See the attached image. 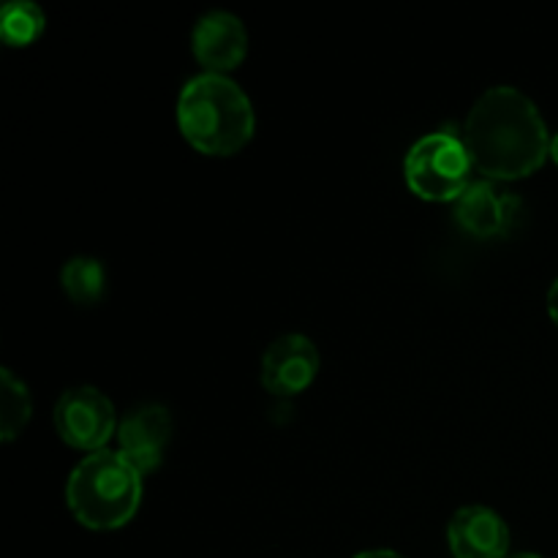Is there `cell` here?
Here are the masks:
<instances>
[{
  "label": "cell",
  "instance_id": "obj_1",
  "mask_svg": "<svg viewBox=\"0 0 558 558\" xmlns=\"http://www.w3.org/2000/svg\"><path fill=\"white\" fill-rule=\"evenodd\" d=\"M472 167L488 180H521L550 156V134L537 104L518 87L485 90L463 125Z\"/></svg>",
  "mask_w": 558,
  "mask_h": 558
},
{
  "label": "cell",
  "instance_id": "obj_2",
  "mask_svg": "<svg viewBox=\"0 0 558 558\" xmlns=\"http://www.w3.org/2000/svg\"><path fill=\"white\" fill-rule=\"evenodd\" d=\"M178 125L194 150L223 158L248 145L256 118L238 82L223 74H199L180 93Z\"/></svg>",
  "mask_w": 558,
  "mask_h": 558
},
{
  "label": "cell",
  "instance_id": "obj_3",
  "mask_svg": "<svg viewBox=\"0 0 558 558\" xmlns=\"http://www.w3.org/2000/svg\"><path fill=\"white\" fill-rule=\"evenodd\" d=\"M142 501V474L118 450L90 452L65 483V505L76 523L114 532L131 523Z\"/></svg>",
  "mask_w": 558,
  "mask_h": 558
},
{
  "label": "cell",
  "instance_id": "obj_4",
  "mask_svg": "<svg viewBox=\"0 0 558 558\" xmlns=\"http://www.w3.org/2000/svg\"><path fill=\"white\" fill-rule=\"evenodd\" d=\"M472 169L466 145L452 134L423 136L403 161L409 189L425 202H458V196L472 185Z\"/></svg>",
  "mask_w": 558,
  "mask_h": 558
},
{
  "label": "cell",
  "instance_id": "obj_5",
  "mask_svg": "<svg viewBox=\"0 0 558 558\" xmlns=\"http://www.w3.org/2000/svg\"><path fill=\"white\" fill-rule=\"evenodd\" d=\"M54 430L74 450L98 452L114 434V407L96 387L65 390L54 403Z\"/></svg>",
  "mask_w": 558,
  "mask_h": 558
},
{
  "label": "cell",
  "instance_id": "obj_6",
  "mask_svg": "<svg viewBox=\"0 0 558 558\" xmlns=\"http://www.w3.org/2000/svg\"><path fill=\"white\" fill-rule=\"evenodd\" d=\"M319 349L300 332L276 338L262 357V387L272 396L292 398L308 390L319 374Z\"/></svg>",
  "mask_w": 558,
  "mask_h": 558
},
{
  "label": "cell",
  "instance_id": "obj_7",
  "mask_svg": "<svg viewBox=\"0 0 558 558\" xmlns=\"http://www.w3.org/2000/svg\"><path fill=\"white\" fill-rule=\"evenodd\" d=\"M169 439H172V414L158 403L136 407L118 425V452L142 477L161 466Z\"/></svg>",
  "mask_w": 558,
  "mask_h": 558
},
{
  "label": "cell",
  "instance_id": "obj_8",
  "mask_svg": "<svg viewBox=\"0 0 558 558\" xmlns=\"http://www.w3.org/2000/svg\"><path fill=\"white\" fill-rule=\"evenodd\" d=\"M191 49L207 74H223L238 69L248 54V31L240 16L229 11H210L196 20L191 31Z\"/></svg>",
  "mask_w": 558,
  "mask_h": 558
},
{
  "label": "cell",
  "instance_id": "obj_9",
  "mask_svg": "<svg viewBox=\"0 0 558 558\" xmlns=\"http://www.w3.org/2000/svg\"><path fill=\"white\" fill-rule=\"evenodd\" d=\"M447 543L456 558H507L510 529L499 512L483 505H472L450 518Z\"/></svg>",
  "mask_w": 558,
  "mask_h": 558
},
{
  "label": "cell",
  "instance_id": "obj_10",
  "mask_svg": "<svg viewBox=\"0 0 558 558\" xmlns=\"http://www.w3.org/2000/svg\"><path fill=\"white\" fill-rule=\"evenodd\" d=\"M518 199L494 183H472L456 202V221L472 238H499L515 218Z\"/></svg>",
  "mask_w": 558,
  "mask_h": 558
},
{
  "label": "cell",
  "instance_id": "obj_11",
  "mask_svg": "<svg viewBox=\"0 0 558 558\" xmlns=\"http://www.w3.org/2000/svg\"><path fill=\"white\" fill-rule=\"evenodd\" d=\"M60 287L74 303L93 305L107 292V270L93 256H74L60 267Z\"/></svg>",
  "mask_w": 558,
  "mask_h": 558
},
{
  "label": "cell",
  "instance_id": "obj_12",
  "mask_svg": "<svg viewBox=\"0 0 558 558\" xmlns=\"http://www.w3.org/2000/svg\"><path fill=\"white\" fill-rule=\"evenodd\" d=\"M47 27V16L31 0H11L0 9V38L9 47H27Z\"/></svg>",
  "mask_w": 558,
  "mask_h": 558
},
{
  "label": "cell",
  "instance_id": "obj_13",
  "mask_svg": "<svg viewBox=\"0 0 558 558\" xmlns=\"http://www.w3.org/2000/svg\"><path fill=\"white\" fill-rule=\"evenodd\" d=\"M0 381H3L0 387V434H3V441H14L31 423L33 401L25 381L16 379L9 368H3Z\"/></svg>",
  "mask_w": 558,
  "mask_h": 558
},
{
  "label": "cell",
  "instance_id": "obj_14",
  "mask_svg": "<svg viewBox=\"0 0 558 558\" xmlns=\"http://www.w3.org/2000/svg\"><path fill=\"white\" fill-rule=\"evenodd\" d=\"M548 314H550V319H554V325L558 327V278L550 283V289H548Z\"/></svg>",
  "mask_w": 558,
  "mask_h": 558
},
{
  "label": "cell",
  "instance_id": "obj_15",
  "mask_svg": "<svg viewBox=\"0 0 558 558\" xmlns=\"http://www.w3.org/2000/svg\"><path fill=\"white\" fill-rule=\"evenodd\" d=\"M354 558H403L396 550H365V554H357Z\"/></svg>",
  "mask_w": 558,
  "mask_h": 558
},
{
  "label": "cell",
  "instance_id": "obj_16",
  "mask_svg": "<svg viewBox=\"0 0 558 558\" xmlns=\"http://www.w3.org/2000/svg\"><path fill=\"white\" fill-rule=\"evenodd\" d=\"M550 158H554L556 167H558V134L550 140Z\"/></svg>",
  "mask_w": 558,
  "mask_h": 558
},
{
  "label": "cell",
  "instance_id": "obj_17",
  "mask_svg": "<svg viewBox=\"0 0 558 558\" xmlns=\"http://www.w3.org/2000/svg\"><path fill=\"white\" fill-rule=\"evenodd\" d=\"M510 558H543V556H537V554H518V556H510Z\"/></svg>",
  "mask_w": 558,
  "mask_h": 558
}]
</instances>
